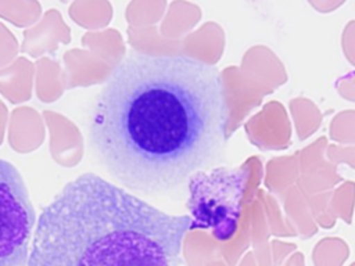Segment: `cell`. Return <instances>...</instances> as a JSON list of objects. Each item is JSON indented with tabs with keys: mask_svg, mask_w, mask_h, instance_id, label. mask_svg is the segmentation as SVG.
Wrapping results in <instances>:
<instances>
[{
	"mask_svg": "<svg viewBox=\"0 0 355 266\" xmlns=\"http://www.w3.org/2000/svg\"><path fill=\"white\" fill-rule=\"evenodd\" d=\"M227 101L216 66L182 54L126 55L87 118L94 159L118 186L172 195L226 145Z\"/></svg>",
	"mask_w": 355,
	"mask_h": 266,
	"instance_id": "1",
	"label": "cell"
},
{
	"mask_svg": "<svg viewBox=\"0 0 355 266\" xmlns=\"http://www.w3.org/2000/svg\"><path fill=\"white\" fill-rule=\"evenodd\" d=\"M187 213L172 215L87 172L42 209L26 266H184Z\"/></svg>",
	"mask_w": 355,
	"mask_h": 266,
	"instance_id": "2",
	"label": "cell"
},
{
	"mask_svg": "<svg viewBox=\"0 0 355 266\" xmlns=\"http://www.w3.org/2000/svg\"><path fill=\"white\" fill-rule=\"evenodd\" d=\"M190 230H208L218 241H229L239 224L245 173L241 168L219 166L194 173L189 183Z\"/></svg>",
	"mask_w": 355,
	"mask_h": 266,
	"instance_id": "3",
	"label": "cell"
},
{
	"mask_svg": "<svg viewBox=\"0 0 355 266\" xmlns=\"http://www.w3.org/2000/svg\"><path fill=\"white\" fill-rule=\"evenodd\" d=\"M36 222L21 172L0 158V266H26Z\"/></svg>",
	"mask_w": 355,
	"mask_h": 266,
	"instance_id": "4",
	"label": "cell"
}]
</instances>
